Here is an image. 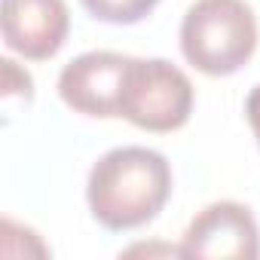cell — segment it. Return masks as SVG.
I'll return each mask as SVG.
<instances>
[{
  "label": "cell",
  "instance_id": "obj_1",
  "mask_svg": "<svg viewBox=\"0 0 260 260\" xmlns=\"http://www.w3.org/2000/svg\"><path fill=\"white\" fill-rule=\"evenodd\" d=\"M172 196V166L150 147H116L104 153L86 181L92 217L107 230L150 223Z\"/></svg>",
  "mask_w": 260,
  "mask_h": 260
},
{
  "label": "cell",
  "instance_id": "obj_2",
  "mask_svg": "<svg viewBox=\"0 0 260 260\" xmlns=\"http://www.w3.org/2000/svg\"><path fill=\"white\" fill-rule=\"evenodd\" d=\"M257 49V19L245 0H196L181 22L184 58L208 74H236Z\"/></svg>",
  "mask_w": 260,
  "mask_h": 260
},
{
  "label": "cell",
  "instance_id": "obj_3",
  "mask_svg": "<svg viewBox=\"0 0 260 260\" xmlns=\"http://www.w3.org/2000/svg\"><path fill=\"white\" fill-rule=\"evenodd\" d=\"M193 113L190 77L166 58H128L119 116L144 132H175Z\"/></svg>",
  "mask_w": 260,
  "mask_h": 260
},
{
  "label": "cell",
  "instance_id": "obj_4",
  "mask_svg": "<svg viewBox=\"0 0 260 260\" xmlns=\"http://www.w3.org/2000/svg\"><path fill=\"white\" fill-rule=\"evenodd\" d=\"M181 257L257 260L260 257V226L251 208L230 202V199L202 208L184 230Z\"/></svg>",
  "mask_w": 260,
  "mask_h": 260
},
{
  "label": "cell",
  "instance_id": "obj_5",
  "mask_svg": "<svg viewBox=\"0 0 260 260\" xmlns=\"http://www.w3.org/2000/svg\"><path fill=\"white\" fill-rule=\"evenodd\" d=\"M128 55L119 52H83L74 61L64 64L58 77V95L61 101L86 116H119V92L125 77Z\"/></svg>",
  "mask_w": 260,
  "mask_h": 260
},
{
  "label": "cell",
  "instance_id": "obj_6",
  "mask_svg": "<svg viewBox=\"0 0 260 260\" xmlns=\"http://www.w3.org/2000/svg\"><path fill=\"white\" fill-rule=\"evenodd\" d=\"M4 43L22 58H52L71 31V13L64 0H4Z\"/></svg>",
  "mask_w": 260,
  "mask_h": 260
},
{
  "label": "cell",
  "instance_id": "obj_7",
  "mask_svg": "<svg viewBox=\"0 0 260 260\" xmlns=\"http://www.w3.org/2000/svg\"><path fill=\"white\" fill-rule=\"evenodd\" d=\"M89 16H95L98 22H110V25H135L141 22L147 13H153V7L159 0H80Z\"/></svg>",
  "mask_w": 260,
  "mask_h": 260
},
{
  "label": "cell",
  "instance_id": "obj_8",
  "mask_svg": "<svg viewBox=\"0 0 260 260\" xmlns=\"http://www.w3.org/2000/svg\"><path fill=\"white\" fill-rule=\"evenodd\" d=\"M245 116H248V122H251V128H254V138H257V144H260V83L251 89V95L245 98Z\"/></svg>",
  "mask_w": 260,
  "mask_h": 260
}]
</instances>
